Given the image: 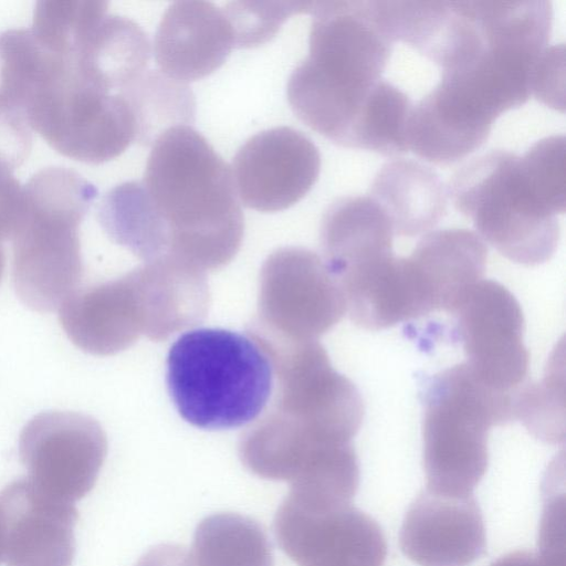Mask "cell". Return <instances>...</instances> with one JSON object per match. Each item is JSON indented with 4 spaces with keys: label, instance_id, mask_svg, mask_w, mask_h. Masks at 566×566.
Masks as SVG:
<instances>
[{
    "label": "cell",
    "instance_id": "6da1fadb",
    "mask_svg": "<svg viewBox=\"0 0 566 566\" xmlns=\"http://www.w3.org/2000/svg\"><path fill=\"white\" fill-rule=\"evenodd\" d=\"M136 255L203 274L239 251L244 218L230 167L189 125L164 132L153 144L139 180Z\"/></svg>",
    "mask_w": 566,
    "mask_h": 566
},
{
    "label": "cell",
    "instance_id": "7a4b0ae2",
    "mask_svg": "<svg viewBox=\"0 0 566 566\" xmlns=\"http://www.w3.org/2000/svg\"><path fill=\"white\" fill-rule=\"evenodd\" d=\"M307 56L289 77L294 114L333 143L363 149L397 86L381 77L394 40L376 1H312Z\"/></svg>",
    "mask_w": 566,
    "mask_h": 566
},
{
    "label": "cell",
    "instance_id": "3957f363",
    "mask_svg": "<svg viewBox=\"0 0 566 566\" xmlns=\"http://www.w3.org/2000/svg\"><path fill=\"white\" fill-rule=\"evenodd\" d=\"M552 24L549 1H491L481 44L440 71L439 83L418 101L422 115L449 139L479 148L502 113L534 95Z\"/></svg>",
    "mask_w": 566,
    "mask_h": 566
},
{
    "label": "cell",
    "instance_id": "277c9868",
    "mask_svg": "<svg viewBox=\"0 0 566 566\" xmlns=\"http://www.w3.org/2000/svg\"><path fill=\"white\" fill-rule=\"evenodd\" d=\"M455 209L503 256L524 265L556 251L566 208L565 137L536 142L522 156L494 149L462 166L447 186Z\"/></svg>",
    "mask_w": 566,
    "mask_h": 566
},
{
    "label": "cell",
    "instance_id": "5b68a950",
    "mask_svg": "<svg viewBox=\"0 0 566 566\" xmlns=\"http://www.w3.org/2000/svg\"><path fill=\"white\" fill-rule=\"evenodd\" d=\"M273 373V400L248 430L260 448L295 455L353 443L364 418L359 390L336 371L318 340L266 336L259 340Z\"/></svg>",
    "mask_w": 566,
    "mask_h": 566
},
{
    "label": "cell",
    "instance_id": "8992f818",
    "mask_svg": "<svg viewBox=\"0 0 566 566\" xmlns=\"http://www.w3.org/2000/svg\"><path fill=\"white\" fill-rule=\"evenodd\" d=\"M166 366L177 411L206 430L255 421L273 392L274 373L266 353L250 335L230 329L184 333L170 346Z\"/></svg>",
    "mask_w": 566,
    "mask_h": 566
},
{
    "label": "cell",
    "instance_id": "52a82bcc",
    "mask_svg": "<svg viewBox=\"0 0 566 566\" xmlns=\"http://www.w3.org/2000/svg\"><path fill=\"white\" fill-rule=\"evenodd\" d=\"M23 191V213L12 238L13 285L25 306L52 312L81 282L78 229L97 189L72 169L48 167L35 172Z\"/></svg>",
    "mask_w": 566,
    "mask_h": 566
},
{
    "label": "cell",
    "instance_id": "ba28073f",
    "mask_svg": "<svg viewBox=\"0 0 566 566\" xmlns=\"http://www.w3.org/2000/svg\"><path fill=\"white\" fill-rule=\"evenodd\" d=\"M515 394L488 387L465 363L433 377L422 422L426 489L472 494L488 469L491 427L516 418Z\"/></svg>",
    "mask_w": 566,
    "mask_h": 566
},
{
    "label": "cell",
    "instance_id": "9c48e42d",
    "mask_svg": "<svg viewBox=\"0 0 566 566\" xmlns=\"http://www.w3.org/2000/svg\"><path fill=\"white\" fill-rule=\"evenodd\" d=\"M32 129L69 158L102 164L136 140V122L122 94L84 85L51 65L34 87L24 108Z\"/></svg>",
    "mask_w": 566,
    "mask_h": 566
},
{
    "label": "cell",
    "instance_id": "30bf717a",
    "mask_svg": "<svg viewBox=\"0 0 566 566\" xmlns=\"http://www.w3.org/2000/svg\"><path fill=\"white\" fill-rule=\"evenodd\" d=\"M345 312L342 290L316 253L282 248L265 260L253 325L293 340H317Z\"/></svg>",
    "mask_w": 566,
    "mask_h": 566
},
{
    "label": "cell",
    "instance_id": "8fae6325",
    "mask_svg": "<svg viewBox=\"0 0 566 566\" xmlns=\"http://www.w3.org/2000/svg\"><path fill=\"white\" fill-rule=\"evenodd\" d=\"M107 453V439L93 417L51 410L35 415L19 437V457L41 490L74 503L94 486Z\"/></svg>",
    "mask_w": 566,
    "mask_h": 566
},
{
    "label": "cell",
    "instance_id": "7c38bea8",
    "mask_svg": "<svg viewBox=\"0 0 566 566\" xmlns=\"http://www.w3.org/2000/svg\"><path fill=\"white\" fill-rule=\"evenodd\" d=\"M274 534L297 566H384L387 557L380 525L352 504L319 506L287 494Z\"/></svg>",
    "mask_w": 566,
    "mask_h": 566
},
{
    "label": "cell",
    "instance_id": "4fadbf2b",
    "mask_svg": "<svg viewBox=\"0 0 566 566\" xmlns=\"http://www.w3.org/2000/svg\"><path fill=\"white\" fill-rule=\"evenodd\" d=\"M452 314L473 375L493 390L515 394L528 370L524 316L515 296L496 281L481 280Z\"/></svg>",
    "mask_w": 566,
    "mask_h": 566
},
{
    "label": "cell",
    "instance_id": "5bb4252c",
    "mask_svg": "<svg viewBox=\"0 0 566 566\" xmlns=\"http://www.w3.org/2000/svg\"><path fill=\"white\" fill-rule=\"evenodd\" d=\"M230 170L243 206L274 212L295 205L312 189L321 155L302 132L280 126L250 137L238 149Z\"/></svg>",
    "mask_w": 566,
    "mask_h": 566
},
{
    "label": "cell",
    "instance_id": "9a60e30c",
    "mask_svg": "<svg viewBox=\"0 0 566 566\" xmlns=\"http://www.w3.org/2000/svg\"><path fill=\"white\" fill-rule=\"evenodd\" d=\"M4 562L8 566H72L74 503L50 495L28 476L0 492Z\"/></svg>",
    "mask_w": 566,
    "mask_h": 566
},
{
    "label": "cell",
    "instance_id": "2e32d148",
    "mask_svg": "<svg viewBox=\"0 0 566 566\" xmlns=\"http://www.w3.org/2000/svg\"><path fill=\"white\" fill-rule=\"evenodd\" d=\"M399 545L419 566H469L486 549L482 512L473 494L423 490L410 504Z\"/></svg>",
    "mask_w": 566,
    "mask_h": 566
},
{
    "label": "cell",
    "instance_id": "e0dca14e",
    "mask_svg": "<svg viewBox=\"0 0 566 566\" xmlns=\"http://www.w3.org/2000/svg\"><path fill=\"white\" fill-rule=\"evenodd\" d=\"M71 342L85 353L113 355L145 335V316L135 271L75 291L59 308Z\"/></svg>",
    "mask_w": 566,
    "mask_h": 566
},
{
    "label": "cell",
    "instance_id": "ac0fdd59",
    "mask_svg": "<svg viewBox=\"0 0 566 566\" xmlns=\"http://www.w3.org/2000/svg\"><path fill=\"white\" fill-rule=\"evenodd\" d=\"M233 48L232 29L223 9L200 0L171 3L154 40L160 72L186 84L219 69Z\"/></svg>",
    "mask_w": 566,
    "mask_h": 566
},
{
    "label": "cell",
    "instance_id": "d6986e66",
    "mask_svg": "<svg viewBox=\"0 0 566 566\" xmlns=\"http://www.w3.org/2000/svg\"><path fill=\"white\" fill-rule=\"evenodd\" d=\"M54 53L82 83L104 93L122 94L145 72L150 43L135 21L105 13Z\"/></svg>",
    "mask_w": 566,
    "mask_h": 566
},
{
    "label": "cell",
    "instance_id": "ffe728a7",
    "mask_svg": "<svg viewBox=\"0 0 566 566\" xmlns=\"http://www.w3.org/2000/svg\"><path fill=\"white\" fill-rule=\"evenodd\" d=\"M488 259L484 241L467 229L427 233L407 258L422 315L453 313L482 280Z\"/></svg>",
    "mask_w": 566,
    "mask_h": 566
},
{
    "label": "cell",
    "instance_id": "44dd1931",
    "mask_svg": "<svg viewBox=\"0 0 566 566\" xmlns=\"http://www.w3.org/2000/svg\"><path fill=\"white\" fill-rule=\"evenodd\" d=\"M394 234L389 218L369 196L337 199L322 219V260L337 281L365 264L392 254Z\"/></svg>",
    "mask_w": 566,
    "mask_h": 566
},
{
    "label": "cell",
    "instance_id": "7402d4cb",
    "mask_svg": "<svg viewBox=\"0 0 566 566\" xmlns=\"http://www.w3.org/2000/svg\"><path fill=\"white\" fill-rule=\"evenodd\" d=\"M447 196L434 170L402 158L379 169L369 193L389 218L394 233L402 237L428 232L438 224L447 212Z\"/></svg>",
    "mask_w": 566,
    "mask_h": 566
},
{
    "label": "cell",
    "instance_id": "603a6c76",
    "mask_svg": "<svg viewBox=\"0 0 566 566\" xmlns=\"http://www.w3.org/2000/svg\"><path fill=\"white\" fill-rule=\"evenodd\" d=\"M189 556L193 566H274L264 527L254 518L233 512L201 520Z\"/></svg>",
    "mask_w": 566,
    "mask_h": 566
},
{
    "label": "cell",
    "instance_id": "cb8c5ba5",
    "mask_svg": "<svg viewBox=\"0 0 566 566\" xmlns=\"http://www.w3.org/2000/svg\"><path fill=\"white\" fill-rule=\"evenodd\" d=\"M128 101L136 122V142L154 144L167 129L191 125L196 99L186 83L160 71H145L122 93Z\"/></svg>",
    "mask_w": 566,
    "mask_h": 566
},
{
    "label": "cell",
    "instance_id": "d4e9b609",
    "mask_svg": "<svg viewBox=\"0 0 566 566\" xmlns=\"http://www.w3.org/2000/svg\"><path fill=\"white\" fill-rule=\"evenodd\" d=\"M311 8L312 1H233L223 12L234 46L248 49L270 41L291 15L310 13Z\"/></svg>",
    "mask_w": 566,
    "mask_h": 566
},
{
    "label": "cell",
    "instance_id": "484cf974",
    "mask_svg": "<svg viewBox=\"0 0 566 566\" xmlns=\"http://www.w3.org/2000/svg\"><path fill=\"white\" fill-rule=\"evenodd\" d=\"M25 115L0 105V169L12 172L29 157L32 132Z\"/></svg>",
    "mask_w": 566,
    "mask_h": 566
},
{
    "label": "cell",
    "instance_id": "4316f807",
    "mask_svg": "<svg viewBox=\"0 0 566 566\" xmlns=\"http://www.w3.org/2000/svg\"><path fill=\"white\" fill-rule=\"evenodd\" d=\"M24 191L10 171L0 169V241L12 239L20 224Z\"/></svg>",
    "mask_w": 566,
    "mask_h": 566
},
{
    "label": "cell",
    "instance_id": "83f0119b",
    "mask_svg": "<svg viewBox=\"0 0 566 566\" xmlns=\"http://www.w3.org/2000/svg\"><path fill=\"white\" fill-rule=\"evenodd\" d=\"M135 566H193L189 552L177 544H159L149 548Z\"/></svg>",
    "mask_w": 566,
    "mask_h": 566
},
{
    "label": "cell",
    "instance_id": "f1b7e54d",
    "mask_svg": "<svg viewBox=\"0 0 566 566\" xmlns=\"http://www.w3.org/2000/svg\"><path fill=\"white\" fill-rule=\"evenodd\" d=\"M490 566H565V558L516 551L497 558Z\"/></svg>",
    "mask_w": 566,
    "mask_h": 566
},
{
    "label": "cell",
    "instance_id": "f546056e",
    "mask_svg": "<svg viewBox=\"0 0 566 566\" xmlns=\"http://www.w3.org/2000/svg\"><path fill=\"white\" fill-rule=\"evenodd\" d=\"M4 559V537H3V524L0 514V564Z\"/></svg>",
    "mask_w": 566,
    "mask_h": 566
},
{
    "label": "cell",
    "instance_id": "4dcf8cb0",
    "mask_svg": "<svg viewBox=\"0 0 566 566\" xmlns=\"http://www.w3.org/2000/svg\"><path fill=\"white\" fill-rule=\"evenodd\" d=\"M4 264H6L4 252H3L2 247L0 245V281L3 275Z\"/></svg>",
    "mask_w": 566,
    "mask_h": 566
}]
</instances>
